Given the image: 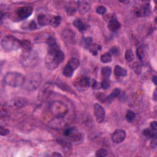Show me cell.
Here are the masks:
<instances>
[{"label": "cell", "mask_w": 157, "mask_h": 157, "mask_svg": "<svg viewBox=\"0 0 157 157\" xmlns=\"http://www.w3.org/2000/svg\"><path fill=\"white\" fill-rule=\"evenodd\" d=\"M47 42L49 45V50L45 60L46 66L49 69L53 70L63 62L64 54L60 49L56 40L52 36L48 37Z\"/></svg>", "instance_id": "cell-1"}, {"label": "cell", "mask_w": 157, "mask_h": 157, "mask_svg": "<svg viewBox=\"0 0 157 157\" xmlns=\"http://www.w3.org/2000/svg\"><path fill=\"white\" fill-rule=\"evenodd\" d=\"M43 81V77L39 72H33L25 77L23 88L29 92H32L38 89Z\"/></svg>", "instance_id": "cell-2"}, {"label": "cell", "mask_w": 157, "mask_h": 157, "mask_svg": "<svg viewBox=\"0 0 157 157\" xmlns=\"http://www.w3.org/2000/svg\"><path fill=\"white\" fill-rule=\"evenodd\" d=\"M20 63L25 68H33L39 62L38 53L32 49L24 50L20 57Z\"/></svg>", "instance_id": "cell-3"}, {"label": "cell", "mask_w": 157, "mask_h": 157, "mask_svg": "<svg viewBox=\"0 0 157 157\" xmlns=\"http://www.w3.org/2000/svg\"><path fill=\"white\" fill-rule=\"evenodd\" d=\"M4 81L7 86L11 87H19L23 86L25 76L19 72H10L6 74Z\"/></svg>", "instance_id": "cell-4"}, {"label": "cell", "mask_w": 157, "mask_h": 157, "mask_svg": "<svg viewBox=\"0 0 157 157\" xmlns=\"http://www.w3.org/2000/svg\"><path fill=\"white\" fill-rule=\"evenodd\" d=\"M49 110L51 114L55 118H63L68 112L69 109L63 102L55 101L50 104Z\"/></svg>", "instance_id": "cell-5"}, {"label": "cell", "mask_w": 157, "mask_h": 157, "mask_svg": "<svg viewBox=\"0 0 157 157\" xmlns=\"http://www.w3.org/2000/svg\"><path fill=\"white\" fill-rule=\"evenodd\" d=\"M1 46L3 49L6 52L15 51L21 47L20 41L13 36H6L1 41Z\"/></svg>", "instance_id": "cell-6"}, {"label": "cell", "mask_w": 157, "mask_h": 157, "mask_svg": "<svg viewBox=\"0 0 157 157\" xmlns=\"http://www.w3.org/2000/svg\"><path fill=\"white\" fill-rule=\"evenodd\" d=\"M64 135L67 137L69 140L77 142L79 141L82 138V134L78 132L76 128L70 127L65 129L64 131Z\"/></svg>", "instance_id": "cell-7"}, {"label": "cell", "mask_w": 157, "mask_h": 157, "mask_svg": "<svg viewBox=\"0 0 157 157\" xmlns=\"http://www.w3.org/2000/svg\"><path fill=\"white\" fill-rule=\"evenodd\" d=\"M53 92L52 84L47 83L41 89L38 95V99L41 101H44L49 98Z\"/></svg>", "instance_id": "cell-8"}, {"label": "cell", "mask_w": 157, "mask_h": 157, "mask_svg": "<svg viewBox=\"0 0 157 157\" xmlns=\"http://www.w3.org/2000/svg\"><path fill=\"white\" fill-rule=\"evenodd\" d=\"M94 112L98 123H101L104 121L106 117V112L103 107L98 103H96L94 105Z\"/></svg>", "instance_id": "cell-9"}, {"label": "cell", "mask_w": 157, "mask_h": 157, "mask_svg": "<svg viewBox=\"0 0 157 157\" xmlns=\"http://www.w3.org/2000/svg\"><path fill=\"white\" fill-rule=\"evenodd\" d=\"M33 9L32 6H23L19 8L17 11V14L21 19H25L31 16L33 13Z\"/></svg>", "instance_id": "cell-10"}, {"label": "cell", "mask_w": 157, "mask_h": 157, "mask_svg": "<svg viewBox=\"0 0 157 157\" xmlns=\"http://www.w3.org/2000/svg\"><path fill=\"white\" fill-rule=\"evenodd\" d=\"M126 137V132L121 129H118L114 131L112 136V141L116 144L122 142Z\"/></svg>", "instance_id": "cell-11"}, {"label": "cell", "mask_w": 157, "mask_h": 157, "mask_svg": "<svg viewBox=\"0 0 157 157\" xmlns=\"http://www.w3.org/2000/svg\"><path fill=\"white\" fill-rule=\"evenodd\" d=\"M150 5L146 4L141 6L140 7L137 8L135 9V13L137 17H145L149 15L150 13Z\"/></svg>", "instance_id": "cell-12"}, {"label": "cell", "mask_w": 157, "mask_h": 157, "mask_svg": "<svg viewBox=\"0 0 157 157\" xmlns=\"http://www.w3.org/2000/svg\"><path fill=\"white\" fill-rule=\"evenodd\" d=\"M90 3L87 1H79L77 2V10L81 14L87 13L90 9Z\"/></svg>", "instance_id": "cell-13"}, {"label": "cell", "mask_w": 157, "mask_h": 157, "mask_svg": "<svg viewBox=\"0 0 157 157\" xmlns=\"http://www.w3.org/2000/svg\"><path fill=\"white\" fill-rule=\"evenodd\" d=\"M121 27V24L116 19H114L109 22L108 28L111 32H116Z\"/></svg>", "instance_id": "cell-14"}, {"label": "cell", "mask_w": 157, "mask_h": 157, "mask_svg": "<svg viewBox=\"0 0 157 157\" xmlns=\"http://www.w3.org/2000/svg\"><path fill=\"white\" fill-rule=\"evenodd\" d=\"M50 18L45 14H40L38 17V21L39 25L41 27H44L47 25L48 24H50Z\"/></svg>", "instance_id": "cell-15"}, {"label": "cell", "mask_w": 157, "mask_h": 157, "mask_svg": "<svg viewBox=\"0 0 157 157\" xmlns=\"http://www.w3.org/2000/svg\"><path fill=\"white\" fill-rule=\"evenodd\" d=\"M74 26L81 32H83L87 29V25L81 19H77L73 22Z\"/></svg>", "instance_id": "cell-16"}, {"label": "cell", "mask_w": 157, "mask_h": 157, "mask_svg": "<svg viewBox=\"0 0 157 157\" xmlns=\"http://www.w3.org/2000/svg\"><path fill=\"white\" fill-rule=\"evenodd\" d=\"M27 100L25 98H16L14 100V106L17 108H22L27 104Z\"/></svg>", "instance_id": "cell-17"}, {"label": "cell", "mask_w": 157, "mask_h": 157, "mask_svg": "<svg viewBox=\"0 0 157 157\" xmlns=\"http://www.w3.org/2000/svg\"><path fill=\"white\" fill-rule=\"evenodd\" d=\"M114 74L116 77H125L127 74L126 70L120 66H116L114 68Z\"/></svg>", "instance_id": "cell-18"}, {"label": "cell", "mask_w": 157, "mask_h": 157, "mask_svg": "<svg viewBox=\"0 0 157 157\" xmlns=\"http://www.w3.org/2000/svg\"><path fill=\"white\" fill-rule=\"evenodd\" d=\"M77 85L80 87L86 88L89 87L90 86V79L88 77L83 76L78 79L77 82Z\"/></svg>", "instance_id": "cell-19"}, {"label": "cell", "mask_w": 157, "mask_h": 157, "mask_svg": "<svg viewBox=\"0 0 157 157\" xmlns=\"http://www.w3.org/2000/svg\"><path fill=\"white\" fill-rule=\"evenodd\" d=\"M80 64V62L78 61V60L76 58H71L69 61L68 62L67 64L69 67L74 71L78 67V66Z\"/></svg>", "instance_id": "cell-20"}, {"label": "cell", "mask_w": 157, "mask_h": 157, "mask_svg": "<svg viewBox=\"0 0 157 157\" xmlns=\"http://www.w3.org/2000/svg\"><path fill=\"white\" fill-rule=\"evenodd\" d=\"M63 36L65 38V40L68 41L69 43H72L74 41V33L72 32L70 29H68L64 31Z\"/></svg>", "instance_id": "cell-21"}, {"label": "cell", "mask_w": 157, "mask_h": 157, "mask_svg": "<svg viewBox=\"0 0 157 157\" xmlns=\"http://www.w3.org/2000/svg\"><path fill=\"white\" fill-rule=\"evenodd\" d=\"M143 134L145 136L148 137V138L153 139V138L156 137V131L153 130L152 128H147L146 130H144L143 131Z\"/></svg>", "instance_id": "cell-22"}, {"label": "cell", "mask_w": 157, "mask_h": 157, "mask_svg": "<svg viewBox=\"0 0 157 157\" xmlns=\"http://www.w3.org/2000/svg\"><path fill=\"white\" fill-rule=\"evenodd\" d=\"M61 22H62L61 17L57 15V16L52 17V19H50V24L52 27H53L54 28H57V27H59L60 25V24H61Z\"/></svg>", "instance_id": "cell-23"}, {"label": "cell", "mask_w": 157, "mask_h": 157, "mask_svg": "<svg viewBox=\"0 0 157 157\" xmlns=\"http://www.w3.org/2000/svg\"><path fill=\"white\" fill-rule=\"evenodd\" d=\"M120 94V90L118 88H116L107 97V101L111 102L115 98H117Z\"/></svg>", "instance_id": "cell-24"}, {"label": "cell", "mask_w": 157, "mask_h": 157, "mask_svg": "<svg viewBox=\"0 0 157 157\" xmlns=\"http://www.w3.org/2000/svg\"><path fill=\"white\" fill-rule=\"evenodd\" d=\"M112 73V69L109 67V66H104V67L102 68L101 71V76L103 78H109V77H110Z\"/></svg>", "instance_id": "cell-25"}, {"label": "cell", "mask_w": 157, "mask_h": 157, "mask_svg": "<svg viewBox=\"0 0 157 157\" xmlns=\"http://www.w3.org/2000/svg\"><path fill=\"white\" fill-rule=\"evenodd\" d=\"M58 144H59L60 146H62L63 148H67L69 149L71 147V144L69 141L63 138H58L57 140Z\"/></svg>", "instance_id": "cell-26"}, {"label": "cell", "mask_w": 157, "mask_h": 157, "mask_svg": "<svg viewBox=\"0 0 157 157\" xmlns=\"http://www.w3.org/2000/svg\"><path fill=\"white\" fill-rule=\"evenodd\" d=\"M101 62L103 63H108L112 61V56L110 53H105L100 58Z\"/></svg>", "instance_id": "cell-27"}, {"label": "cell", "mask_w": 157, "mask_h": 157, "mask_svg": "<svg viewBox=\"0 0 157 157\" xmlns=\"http://www.w3.org/2000/svg\"><path fill=\"white\" fill-rule=\"evenodd\" d=\"M125 59L128 62H132L135 60L134 53L131 49H128L125 52Z\"/></svg>", "instance_id": "cell-28"}, {"label": "cell", "mask_w": 157, "mask_h": 157, "mask_svg": "<svg viewBox=\"0 0 157 157\" xmlns=\"http://www.w3.org/2000/svg\"><path fill=\"white\" fill-rule=\"evenodd\" d=\"M20 46L22 47L23 50H29L32 49L31 42L28 40H22L20 41Z\"/></svg>", "instance_id": "cell-29"}, {"label": "cell", "mask_w": 157, "mask_h": 157, "mask_svg": "<svg viewBox=\"0 0 157 157\" xmlns=\"http://www.w3.org/2000/svg\"><path fill=\"white\" fill-rule=\"evenodd\" d=\"M101 47L100 45H97L96 44H93L92 46L90 47V52L92 53L93 55H96L98 53V52L100 50Z\"/></svg>", "instance_id": "cell-30"}, {"label": "cell", "mask_w": 157, "mask_h": 157, "mask_svg": "<svg viewBox=\"0 0 157 157\" xmlns=\"http://www.w3.org/2000/svg\"><path fill=\"white\" fill-rule=\"evenodd\" d=\"M93 40L92 38L90 37H88L84 38L83 40V46L87 49H89L90 47L93 44Z\"/></svg>", "instance_id": "cell-31"}, {"label": "cell", "mask_w": 157, "mask_h": 157, "mask_svg": "<svg viewBox=\"0 0 157 157\" xmlns=\"http://www.w3.org/2000/svg\"><path fill=\"white\" fill-rule=\"evenodd\" d=\"M135 117H136V114L133 111L128 110L127 112H126V118L128 122L131 123L132 122H133L134 120L135 119Z\"/></svg>", "instance_id": "cell-32"}, {"label": "cell", "mask_w": 157, "mask_h": 157, "mask_svg": "<svg viewBox=\"0 0 157 157\" xmlns=\"http://www.w3.org/2000/svg\"><path fill=\"white\" fill-rule=\"evenodd\" d=\"M73 72H74V71L72 70L68 65L65 66V67L64 68L63 71V75H64L67 77H71L72 76V74H73Z\"/></svg>", "instance_id": "cell-33"}, {"label": "cell", "mask_w": 157, "mask_h": 157, "mask_svg": "<svg viewBox=\"0 0 157 157\" xmlns=\"http://www.w3.org/2000/svg\"><path fill=\"white\" fill-rule=\"evenodd\" d=\"M136 53H137V56L138 57L139 59L141 61H142V60L144 59V48L143 46H140L139 47L137 50H136Z\"/></svg>", "instance_id": "cell-34"}, {"label": "cell", "mask_w": 157, "mask_h": 157, "mask_svg": "<svg viewBox=\"0 0 157 157\" xmlns=\"http://www.w3.org/2000/svg\"><path fill=\"white\" fill-rule=\"evenodd\" d=\"M108 152L105 149H100L96 151V156L98 157H105L107 155Z\"/></svg>", "instance_id": "cell-35"}, {"label": "cell", "mask_w": 157, "mask_h": 157, "mask_svg": "<svg viewBox=\"0 0 157 157\" xmlns=\"http://www.w3.org/2000/svg\"><path fill=\"white\" fill-rule=\"evenodd\" d=\"M100 83L101 88L103 89H107L110 86V82L109 81V78H103V79Z\"/></svg>", "instance_id": "cell-36"}, {"label": "cell", "mask_w": 157, "mask_h": 157, "mask_svg": "<svg viewBox=\"0 0 157 157\" xmlns=\"http://www.w3.org/2000/svg\"><path fill=\"white\" fill-rule=\"evenodd\" d=\"M96 97L102 103L105 102L107 101V97L103 93H98L96 95Z\"/></svg>", "instance_id": "cell-37"}, {"label": "cell", "mask_w": 157, "mask_h": 157, "mask_svg": "<svg viewBox=\"0 0 157 157\" xmlns=\"http://www.w3.org/2000/svg\"><path fill=\"white\" fill-rule=\"evenodd\" d=\"M106 8L104 6H99L96 8V13L100 15H104L106 13Z\"/></svg>", "instance_id": "cell-38"}, {"label": "cell", "mask_w": 157, "mask_h": 157, "mask_svg": "<svg viewBox=\"0 0 157 157\" xmlns=\"http://www.w3.org/2000/svg\"><path fill=\"white\" fill-rule=\"evenodd\" d=\"M66 9V12H67V14L69 15H74L76 13V10H77V9L74 6H68Z\"/></svg>", "instance_id": "cell-39"}, {"label": "cell", "mask_w": 157, "mask_h": 157, "mask_svg": "<svg viewBox=\"0 0 157 157\" xmlns=\"http://www.w3.org/2000/svg\"><path fill=\"white\" fill-rule=\"evenodd\" d=\"M10 132V131L7 128H5L3 126L0 127V134L1 136H6Z\"/></svg>", "instance_id": "cell-40"}, {"label": "cell", "mask_w": 157, "mask_h": 157, "mask_svg": "<svg viewBox=\"0 0 157 157\" xmlns=\"http://www.w3.org/2000/svg\"><path fill=\"white\" fill-rule=\"evenodd\" d=\"M104 19L108 21V22L111 21V20H112L114 19H116V15H115L114 14H106L104 17Z\"/></svg>", "instance_id": "cell-41"}, {"label": "cell", "mask_w": 157, "mask_h": 157, "mask_svg": "<svg viewBox=\"0 0 157 157\" xmlns=\"http://www.w3.org/2000/svg\"><path fill=\"white\" fill-rule=\"evenodd\" d=\"M36 22L34 21H32L30 22L29 23V28L31 29V30H33V29H35L36 28Z\"/></svg>", "instance_id": "cell-42"}, {"label": "cell", "mask_w": 157, "mask_h": 157, "mask_svg": "<svg viewBox=\"0 0 157 157\" xmlns=\"http://www.w3.org/2000/svg\"><path fill=\"white\" fill-rule=\"evenodd\" d=\"M150 128H152L153 130L156 131L157 130V125H156V122L154 121L151 122L150 123Z\"/></svg>", "instance_id": "cell-43"}, {"label": "cell", "mask_w": 157, "mask_h": 157, "mask_svg": "<svg viewBox=\"0 0 157 157\" xmlns=\"http://www.w3.org/2000/svg\"><path fill=\"white\" fill-rule=\"evenodd\" d=\"M118 52V49L117 47H112V49H111V53L112 54H114V55L117 53Z\"/></svg>", "instance_id": "cell-44"}, {"label": "cell", "mask_w": 157, "mask_h": 157, "mask_svg": "<svg viewBox=\"0 0 157 157\" xmlns=\"http://www.w3.org/2000/svg\"><path fill=\"white\" fill-rule=\"evenodd\" d=\"M156 79H157V77L156 76H155L153 77V78H152V81L154 83L155 85H156V83H157L156 82Z\"/></svg>", "instance_id": "cell-45"}, {"label": "cell", "mask_w": 157, "mask_h": 157, "mask_svg": "<svg viewBox=\"0 0 157 157\" xmlns=\"http://www.w3.org/2000/svg\"><path fill=\"white\" fill-rule=\"evenodd\" d=\"M52 156H62V154H60L58 152H54L53 154H52Z\"/></svg>", "instance_id": "cell-46"}, {"label": "cell", "mask_w": 157, "mask_h": 157, "mask_svg": "<svg viewBox=\"0 0 157 157\" xmlns=\"http://www.w3.org/2000/svg\"><path fill=\"white\" fill-rule=\"evenodd\" d=\"M153 100L156 101V90H155V92L153 93Z\"/></svg>", "instance_id": "cell-47"}]
</instances>
